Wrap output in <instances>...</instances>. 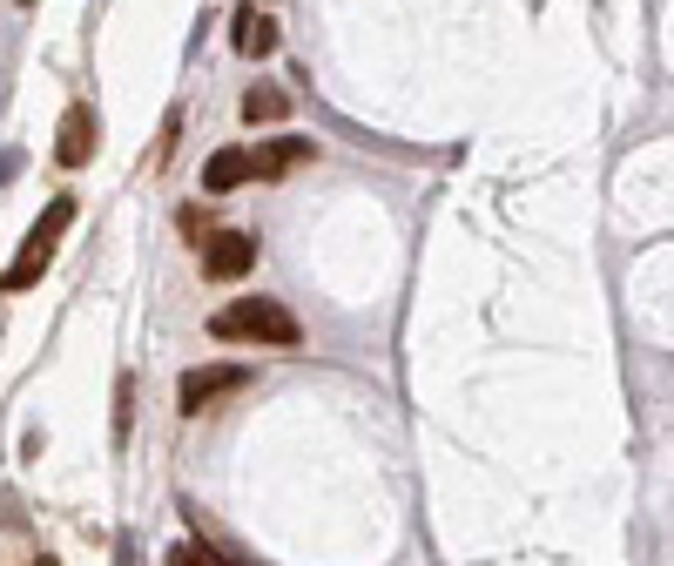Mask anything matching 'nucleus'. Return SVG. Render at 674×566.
<instances>
[{
  "label": "nucleus",
  "instance_id": "obj_1",
  "mask_svg": "<svg viewBox=\"0 0 674 566\" xmlns=\"http://www.w3.org/2000/svg\"><path fill=\"white\" fill-rule=\"evenodd\" d=\"M210 338H223V344H277V351H290V344H304V323H297L290 303H277V297H243V303H223V310L210 317Z\"/></svg>",
  "mask_w": 674,
  "mask_h": 566
},
{
  "label": "nucleus",
  "instance_id": "obj_2",
  "mask_svg": "<svg viewBox=\"0 0 674 566\" xmlns=\"http://www.w3.org/2000/svg\"><path fill=\"white\" fill-rule=\"evenodd\" d=\"M68 223H74V203L68 196H54L48 209H41V223L21 236V257L8 264V270H0V290H28L48 264H54V250H61V236H68Z\"/></svg>",
  "mask_w": 674,
  "mask_h": 566
},
{
  "label": "nucleus",
  "instance_id": "obj_3",
  "mask_svg": "<svg viewBox=\"0 0 674 566\" xmlns=\"http://www.w3.org/2000/svg\"><path fill=\"white\" fill-rule=\"evenodd\" d=\"M249 364H196V371H183L176 378V412L183 419H203V412H216L223 398H236V391H249Z\"/></svg>",
  "mask_w": 674,
  "mask_h": 566
},
{
  "label": "nucleus",
  "instance_id": "obj_4",
  "mask_svg": "<svg viewBox=\"0 0 674 566\" xmlns=\"http://www.w3.org/2000/svg\"><path fill=\"white\" fill-rule=\"evenodd\" d=\"M95 148H102V115H95V102H68V115H61V128H54V162H61V169H89Z\"/></svg>",
  "mask_w": 674,
  "mask_h": 566
},
{
  "label": "nucleus",
  "instance_id": "obj_5",
  "mask_svg": "<svg viewBox=\"0 0 674 566\" xmlns=\"http://www.w3.org/2000/svg\"><path fill=\"white\" fill-rule=\"evenodd\" d=\"M249 270H257V236H249V229H216L203 243V277L210 284H236Z\"/></svg>",
  "mask_w": 674,
  "mask_h": 566
},
{
  "label": "nucleus",
  "instance_id": "obj_6",
  "mask_svg": "<svg viewBox=\"0 0 674 566\" xmlns=\"http://www.w3.org/2000/svg\"><path fill=\"white\" fill-rule=\"evenodd\" d=\"M249 176H257V155H249V148H216V155L203 162V189H210V196H229V189L249 183Z\"/></svg>",
  "mask_w": 674,
  "mask_h": 566
},
{
  "label": "nucleus",
  "instance_id": "obj_7",
  "mask_svg": "<svg viewBox=\"0 0 674 566\" xmlns=\"http://www.w3.org/2000/svg\"><path fill=\"white\" fill-rule=\"evenodd\" d=\"M229 41H236V54L264 61V54H277V21H270V14H257V8H236V21H229Z\"/></svg>",
  "mask_w": 674,
  "mask_h": 566
},
{
  "label": "nucleus",
  "instance_id": "obj_8",
  "mask_svg": "<svg viewBox=\"0 0 674 566\" xmlns=\"http://www.w3.org/2000/svg\"><path fill=\"white\" fill-rule=\"evenodd\" d=\"M317 155V142H304V135H284V142H270L264 155H257V176H290L297 162H310Z\"/></svg>",
  "mask_w": 674,
  "mask_h": 566
},
{
  "label": "nucleus",
  "instance_id": "obj_9",
  "mask_svg": "<svg viewBox=\"0 0 674 566\" xmlns=\"http://www.w3.org/2000/svg\"><path fill=\"white\" fill-rule=\"evenodd\" d=\"M284 115H290V95H284V89H249V95H243V122H249V128H270V122H284Z\"/></svg>",
  "mask_w": 674,
  "mask_h": 566
},
{
  "label": "nucleus",
  "instance_id": "obj_10",
  "mask_svg": "<svg viewBox=\"0 0 674 566\" xmlns=\"http://www.w3.org/2000/svg\"><path fill=\"white\" fill-rule=\"evenodd\" d=\"M168 566H249V559H229L210 539H176V546H168Z\"/></svg>",
  "mask_w": 674,
  "mask_h": 566
},
{
  "label": "nucleus",
  "instance_id": "obj_11",
  "mask_svg": "<svg viewBox=\"0 0 674 566\" xmlns=\"http://www.w3.org/2000/svg\"><path fill=\"white\" fill-rule=\"evenodd\" d=\"M129 425H135V378L115 384V445H129Z\"/></svg>",
  "mask_w": 674,
  "mask_h": 566
},
{
  "label": "nucleus",
  "instance_id": "obj_12",
  "mask_svg": "<svg viewBox=\"0 0 674 566\" xmlns=\"http://www.w3.org/2000/svg\"><path fill=\"white\" fill-rule=\"evenodd\" d=\"M34 566H61V559H34Z\"/></svg>",
  "mask_w": 674,
  "mask_h": 566
},
{
  "label": "nucleus",
  "instance_id": "obj_13",
  "mask_svg": "<svg viewBox=\"0 0 674 566\" xmlns=\"http://www.w3.org/2000/svg\"><path fill=\"white\" fill-rule=\"evenodd\" d=\"M21 8H34V0H21Z\"/></svg>",
  "mask_w": 674,
  "mask_h": 566
}]
</instances>
